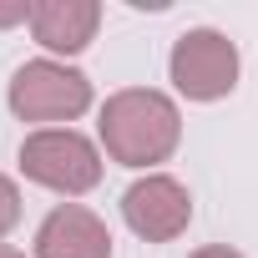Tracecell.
I'll list each match as a JSON object with an SVG mask.
<instances>
[{
  "label": "cell",
  "mask_w": 258,
  "mask_h": 258,
  "mask_svg": "<svg viewBox=\"0 0 258 258\" xmlns=\"http://www.w3.org/2000/svg\"><path fill=\"white\" fill-rule=\"evenodd\" d=\"M96 137H101L106 157L121 167H157L182 142V111L167 91L126 86V91H111L101 101Z\"/></svg>",
  "instance_id": "obj_1"
},
{
  "label": "cell",
  "mask_w": 258,
  "mask_h": 258,
  "mask_svg": "<svg viewBox=\"0 0 258 258\" xmlns=\"http://www.w3.org/2000/svg\"><path fill=\"white\" fill-rule=\"evenodd\" d=\"M21 172L61 198H81L101 182V147L76 126H41L21 142Z\"/></svg>",
  "instance_id": "obj_2"
},
{
  "label": "cell",
  "mask_w": 258,
  "mask_h": 258,
  "mask_svg": "<svg viewBox=\"0 0 258 258\" xmlns=\"http://www.w3.org/2000/svg\"><path fill=\"white\" fill-rule=\"evenodd\" d=\"M11 111L21 121H76L86 106H91V76L56 61V56H41V61H26L16 76H11V91H6Z\"/></svg>",
  "instance_id": "obj_3"
},
{
  "label": "cell",
  "mask_w": 258,
  "mask_h": 258,
  "mask_svg": "<svg viewBox=\"0 0 258 258\" xmlns=\"http://www.w3.org/2000/svg\"><path fill=\"white\" fill-rule=\"evenodd\" d=\"M167 76H172L177 96H187V101H223L238 86V46L213 26L182 31L172 41Z\"/></svg>",
  "instance_id": "obj_4"
},
{
  "label": "cell",
  "mask_w": 258,
  "mask_h": 258,
  "mask_svg": "<svg viewBox=\"0 0 258 258\" xmlns=\"http://www.w3.org/2000/svg\"><path fill=\"white\" fill-rule=\"evenodd\" d=\"M121 218L147 243H172L192 223V192L167 172H147L121 192Z\"/></svg>",
  "instance_id": "obj_5"
},
{
  "label": "cell",
  "mask_w": 258,
  "mask_h": 258,
  "mask_svg": "<svg viewBox=\"0 0 258 258\" xmlns=\"http://www.w3.org/2000/svg\"><path fill=\"white\" fill-rule=\"evenodd\" d=\"M36 258H111V228L91 208L61 203L36 228Z\"/></svg>",
  "instance_id": "obj_6"
},
{
  "label": "cell",
  "mask_w": 258,
  "mask_h": 258,
  "mask_svg": "<svg viewBox=\"0 0 258 258\" xmlns=\"http://www.w3.org/2000/svg\"><path fill=\"white\" fill-rule=\"evenodd\" d=\"M101 6L96 0H36L31 6V36L51 56H76L96 41Z\"/></svg>",
  "instance_id": "obj_7"
},
{
  "label": "cell",
  "mask_w": 258,
  "mask_h": 258,
  "mask_svg": "<svg viewBox=\"0 0 258 258\" xmlns=\"http://www.w3.org/2000/svg\"><path fill=\"white\" fill-rule=\"evenodd\" d=\"M16 223H21V187H16V177L0 172V238H6Z\"/></svg>",
  "instance_id": "obj_8"
},
{
  "label": "cell",
  "mask_w": 258,
  "mask_h": 258,
  "mask_svg": "<svg viewBox=\"0 0 258 258\" xmlns=\"http://www.w3.org/2000/svg\"><path fill=\"white\" fill-rule=\"evenodd\" d=\"M16 21L31 26V6H26V0H16V6H0V26H16Z\"/></svg>",
  "instance_id": "obj_9"
},
{
  "label": "cell",
  "mask_w": 258,
  "mask_h": 258,
  "mask_svg": "<svg viewBox=\"0 0 258 258\" xmlns=\"http://www.w3.org/2000/svg\"><path fill=\"white\" fill-rule=\"evenodd\" d=\"M187 258H243V253L228 248V243H208V248H198V253H187Z\"/></svg>",
  "instance_id": "obj_10"
},
{
  "label": "cell",
  "mask_w": 258,
  "mask_h": 258,
  "mask_svg": "<svg viewBox=\"0 0 258 258\" xmlns=\"http://www.w3.org/2000/svg\"><path fill=\"white\" fill-rule=\"evenodd\" d=\"M0 258H26L21 248H11V243H0Z\"/></svg>",
  "instance_id": "obj_11"
}]
</instances>
